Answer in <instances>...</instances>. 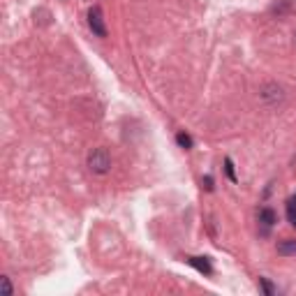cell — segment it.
<instances>
[{
  "instance_id": "cell-10",
  "label": "cell",
  "mask_w": 296,
  "mask_h": 296,
  "mask_svg": "<svg viewBox=\"0 0 296 296\" xmlns=\"http://www.w3.org/2000/svg\"><path fill=\"white\" fill-rule=\"evenodd\" d=\"M287 218L292 222V227H296V208H287Z\"/></svg>"
},
{
  "instance_id": "cell-12",
  "label": "cell",
  "mask_w": 296,
  "mask_h": 296,
  "mask_svg": "<svg viewBox=\"0 0 296 296\" xmlns=\"http://www.w3.org/2000/svg\"><path fill=\"white\" fill-rule=\"evenodd\" d=\"M287 208H296V195L287 199Z\"/></svg>"
},
{
  "instance_id": "cell-2",
  "label": "cell",
  "mask_w": 296,
  "mask_h": 296,
  "mask_svg": "<svg viewBox=\"0 0 296 296\" xmlns=\"http://www.w3.org/2000/svg\"><path fill=\"white\" fill-rule=\"evenodd\" d=\"M88 26H91L93 35H98V37H106V26H104V19H102L99 7H91V9H88Z\"/></svg>"
},
{
  "instance_id": "cell-9",
  "label": "cell",
  "mask_w": 296,
  "mask_h": 296,
  "mask_svg": "<svg viewBox=\"0 0 296 296\" xmlns=\"http://www.w3.org/2000/svg\"><path fill=\"white\" fill-rule=\"evenodd\" d=\"M0 285H2V294L5 296H12V285H9V278H0Z\"/></svg>"
},
{
  "instance_id": "cell-4",
  "label": "cell",
  "mask_w": 296,
  "mask_h": 296,
  "mask_svg": "<svg viewBox=\"0 0 296 296\" xmlns=\"http://www.w3.org/2000/svg\"><path fill=\"white\" fill-rule=\"evenodd\" d=\"M259 222L264 225V234H266V231L278 222V215H275L273 208H262V211H259Z\"/></svg>"
},
{
  "instance_id": "cell-7",
  "label": "cell",
  "mask_w": 296,
  "mask_h": 296,
  "mask_svg": "<svg viewBox=\"0 0 296 296\" xmlns=\"http://www.w3.org/2000/svg\"><path fill=\"white\" fill-rule=\"evenodd\" d=\"M225 171H227V176H229V181L231 183H236L238 181V178H236V171H234V162H231V160H225Z\"/></svg>"
},
{
  "instance_id": "cell-3",
  "label": "cell",
  "mask_w": 296,
  "mask_h": 296,
  "mask_svg": "<svg viewBox=\"0 0 296 296\" xmlns=\"http://www.w3.org/2000/svg\"><path fill=\"white\" fill-rule=\"evenodd\" d=\"M188 264H190L192 268H197L199 273L213 275V266H211V262H208V257H190L188 259Z\"/></svg>"
},
{
  "instance_id": "cell-6",
  "label": "cell",
  "mask_w": 296,
  "mask_h": 296,
  "mask_svg": "<svg viewBox=\"0 0 296 296\" xmlns=\"http://www.w3.org/2000/svg\"><path fill=\"white\" fill-rule=\"evenodd\" d=\"M176 144L181 146V148H185V151H190L192 146H195V141H192L190 134H185V132H178V134H176Z\"/></svg>"
},
{
  "instance_id": "cell-1",
  "label": "cell",
  "mask_w": 296,
  "mask_h": 296,
  "mask_svg": "<svg viewBox=\"0 0 296 296\" xmlns=\"http://www.w3.org/2000/svg\"><path fill=\"white\" fill-rule=\"evenodd\" d=\"M88 167L95 174H106L111 169V155L106 148H93L91 155H88Z\"/></svg>"
},
{
  "instance_id": "cell-11",
  "label": "cell",
  "mask_w": 296,
  "mask_h": 296,
  "mask_svg": "<svg viewBox=\"0 0 296 296\" xmlns=\"http://www.w3.org/2000/svg\"><path fill=\"white\" fill-rule=\"evenodd\" d=\"M201 185H204L206 190L211 192V190H213V178H211V176H204V181H201Z\"/></svg>"
},
{
  "instance_id": "cell-8",
  "label": "cell",
  "mask_w": 296,
  "mask_h": 296,
  "mask_svg": "<svg viewBox=\"0 0 296 296\" xmlns=\"http://www.w3.org/2000/svg\"><path fill=\"white\" fill-rule=\"evenodd\" d=\"M259 285H262V289H264V292H266V294H268V296H273V294H275L273 285H271V282L266 280V278H259Z\"/></svg>"
},
{
  "instance_id": "cell-5",
  "label": "cell",
  "mask_w": 296,
  "mask_h": 296,
  "mask_svg": "<svg viewBox=\"0 0 296 296\" xmlns=\"http://www.w3.org/2000/svg\"><path fill=\"white\" fill-rule=\"evenodd\" d=\"M278 255H282V257L296 255V238H285V241H280V243H278Z\"/></svg>"
}]
</instances>
